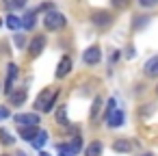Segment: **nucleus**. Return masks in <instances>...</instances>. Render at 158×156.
<instances>
[{"mask_svg": "<svg viewBox=\"0 0 158 156\" xmlns=\"http://www.w3.org/2000/svg\"><path fill=\"white\" fill-rule=\"evenodd\" d=\"M59 93H61L59 89H44L37 95V100H35V108L37 111H44V113H50L54 108L56 100H59Z\"/></svg>", "mask_w": 158, "mask_h": 156, "instance_id": "1", "label": "nucleus"}, {"mask_svg": "<svg viewBox=\"0 0 158 156\" xmlns=\"http://www.w3.org/2000/svg\"><path fill=\"white\" fill-rule=\"evenodd\" d=\"M44 26L48 31H61L65 26V15L59 13V11H54V9H50L46 13V18H44Z\"/></svg>", "mask_w": 158, "mask_h": 156, "instance_id": "2", "label": "nucleus"}, {"mask_svg": "<svg viewBox=\"0 0 158 156\" xmlns=\"http://www.w3.org/2000/svg\"><path fill=\"white\" fill-rule=\"evenodd\" d=\"M91 24H95L98 28H106L113 24V18L108 11H93L91 13Z\"/></svg>", "mask_w": 158, "mask_h": 156, "instance_id": "3", "label": "nucleus"}, {"mask_svg": "<svg viewBox=\"0 0 158 156\" xmlns=\"http://www.w3.org/2000/svg\"><path fill=\"white\" fill-rule=\"evenodd\" d=\"M15 121H18L20 128H24V126H37L39 124V115L37 113H20V115H15Z\"/></svg>", "mask_w": 158, "mask_h": 156, "instance_id": "4", "label": "nucleus"}, {"mask_svg": "<svg viewBox=\"0 0 158 156\" xmlns=\"http://www.w3.org/2000/svg\"><path fill=\"white\" fill-rule=\"evenodd\" d=\"M46 48V35H37L33 41H31V46H28V54L35 59V57H39L41 54V50Z\"/></svg>", "mask_w": 158, "mask_h": 156, "instance_id": "5", "label": "nucleus"}, {"mask_svg": "<svg viewBox=\"0 0 158 156\" xmlns=\"http://www.w3.org/2000/svg\"><path fill=\"white\" fill-rule=\"evenodd\" d=\"M106 126L108 128H119L121 124H123V119H126V115H123V111H119V108H115L113 113H108L106 117Z\"/></svg>", "mask_w": 158, "mask_h": 156, "instance_id": "6", "label": "nucleus"}, {"mask_svg": "<svg viewBox=\"0 0 158 156\" xmlns=\"http://www.w3.org/2000/svg\"><path fill=\"white\" fill-rule=\"evenodd\" d=\"M82 59H85V63H87V65H95V63H100V59H102L100 48H98V46L87 48V50H85V54H82Z\"/></svg>", "mask_w": 158, "mask_h": 156, "instance_id": "7", "label": "nucleus"}, {"mask_svg": "<svg viewBox=\"0 0 158 156\" xmlns=\"http://www.w3.org/2000/svg\"><path fill=\"white\" fill-rule=\"evenodd\" d=\"M69 72H72V59H69V57H63L61 63L56 65V72H54V74H56V78H65Z\"/></svg>", "mask_w": 158, "mask_h": 156, "instance_id": "8", "label": "nucleus"}, {"mask_svg": "<svg viewBox=\"0 0 158 156\" xmlns=\"http://www.w3.org/2000/svg\"><path fill=\"white\" fill-rule=\"evenodd\" d=\"M15 76H18V65H15V63H11V65L7 67V82H5V93H11V91H13V80H15Z\"/></svg>", "mask_w": 158, "mask_h": 156, "instance_id": "9", "label": "nucleus"}, {"mask_svg": "<svg viewBox=\"0 0 158 156\" xmlns=\"http://www.w3.org/2000/svg\"><path fill=\"white\" fill-rule=\"evenodd\" d=\"M35 18H37V11H28L24 18H20V28L31 31V28L35 26Z\"/></svg>", "mask_w": 158, "mask_h": 156, "instance_id": "10", "label": "nucleus"}, {"mask_svg": "<svg viewBox=\"0 0 158 156\" xmlns=\"http://www.w3.org/2000/svg\"><path fill=\"white\" fill-rule=\"evenodd\" d=\"M143 70H145V74H147L149 78L158 76V54H156V57H152V59L145 63V67H143Z\"/></svg>", "mask_w": 158, "mask_h": 156, "instance_id": "11", "label": "nucleus"}, {"mask_svg": "<svg viewBox=\"0 0 158 156\" xmlns=\"http://www.w3.org/2000/svg\"><path fill=\"white\" fill-rule=\"evenodd\" d=\"M113 150H115V152H119V154H126V152H130V150H132V143H130L128 139H115Z\"/></svg>", "mask_w": 158, "mask_h": 156, "instance_id": "12", "label": "nucleus"}, {"mask_svg": "<svg viewBox=\"0 0 158 156\" xmlns=\"http://www.w3.org/2000/svg\"><path fill=\"white\" fill-rule=\"evenodd\" d=\"M9 95H11V104H13V106H22V104L26 102L28 91H26V89H20V91H15V93H9Z\"/></svg>", "mask_w": 158, "mask_h": 156, "instance_id": "13", "label": "nucleus"}, {"mask_svg": "<svg viewBox=\"0 0 158 156\" xmlns=\"http://www.w3.org/2000/svg\"><path fill=\"white\" fill-rule=\"evenodd\" d=\"M37 132H39L37 126H24V128L20 130V137H22L24 141H33V139L37 137Z\"/></svg>", "mask_w": 158, "mask_h": 156, "instance_id": "14", "label": "nucleus"}, {"mask_svg": "<svg viewBox=\"0 0 158 156\" xmlns=\"http://www.w3.org/2000/svg\"><path fill=\"white\" fill-rule=\"evenodd\" d=\"M102 143L100 141H93L91 145H87V150H85V156H102Z\"/></svg>", "mask_w": 158, "mask_h": 156, "instance_id": "15", "label": "nucleus"}, {"mask_svg": "<svg viewBox=\"0 0 158 156\" xmlns=\"http://www.w3.org/2000/svg\"><path fill=\"white\" fill-rule=\"evenodd\" d=\"M46 141H48V132H46V130H39V132H37V137L33 139V145H35L37 150H41V147L46 145Z\"/></svg>", "mask_w": 158, "mask_h": 156, "instance_id": "16", "label": "nucleus"}, {"mask_svg": "<svg viewBox=\"0 0 158 156\" xmlns=\"http://www.w3.org/2000/svg\"><path fill=\"white\" fill-rule=\"evenodd\" d=\"M56 121H59L61 126H67V106H65V104L59 106V111H56Z\"/></svg>", "mask_w": 158, "mask_h": 156, "instance_id": "17", "label": "nucleus"}, {"mask_svg": "<svg viewBox=\"0 0 158 156\" xmlns=\"http://www.w3.org/2000/svg\"><path fill=\"white\" fill-rule=\"evenodd\" d=\"M0 143H2V145H13L15 143V139H13V134L9 132V130H0Z\"/></svg>", "mask_w": 158, "mask_h": 156, "instance_id": "18", "label": "nucleus"}, {"mask_svg": "<svg viewBox=\"0 0 158 156\" xmlns=\"http://www.w3.org/2000/svg\"><path fill=\"white\" fill-rule=\"evenodd\" d=\"M7 26H9L11 31H18V28H20V18H18V15H7Z\"/></svg>", "mask_w": 158, "mask_h": 156, "instance_id": "19", "label": "nucleus"}, {"mask_svg": "<svg viewBox=\"0 0 158 156\" xmlns=\"http://www.w3.org/2000/svg\"><path fill=\"white\" fill-rule=\"evenodd\" d=\"M24 5H26V0H9V2H7L9 9H22Z\"/></svg>", "mask_w": 158, "mask_h": 156, "instance_id": "20", "label": "nucleus"}, {"mask_svg": "<svg viewBox=\"0 0 158 156\" xmlns=\"http://www.w3.org/2000/svg\"><path fill=\"white\" fill-rule=\"evenodd\" d=\"M80 145H82V141H80V137H74V139H72V143H69V147H72V152H74V154H78V150H80Z\"/></svg>", "mask_w": 158, "mask_h": 156, "instance_id": "21", "label": "nucleus"}, {"mask_svg": "<svg viewBox=\"0 0 158 156\" xmlns=\"http://www.w3.org/2000/svg\"><path fill=\"white\" fill-rule=\"evenodd\" d=\"M139 5H141L143 9H152V7L158 5V0H139Z\"/></svg>", "mask_w": 158, "mask_h": 156, "instance_id": "22", "label": "nucleus"}, {"mask_svg": "<svg viewBox=\"0 0 158 156\" xmlns=\"http://www.w3.org/2000/svg\"><path fill=\"white\" fill-rule=\"evenodd\" d=\"M128 2H130V0H110V5L115 9H123V7H128Z\"/></svg>", "mask_w": 158, "mask_h": 156, "instance_id": "23", "label": "nucleus"}, {"mask_svg": "<svg viewBox=\"0 0 158 156\" xmlns=\"http://www.w3.org/2000/svg\"><path fill=\"white\" fill-rule=\"evenodd\" d=\"M100 106H102V98H95V102H93V108H91V117H95V115H98Z\"/></svg>", "mask_w": 158, "mask_h": 156, "instance_id": "24", "label": "nucleus"}, {"mask_svg": "<svg viewBox=\"0 0 158 156\" xmlns=\"http://www.w3.org/2000/svg\"><path fill=\"white\" fill-rule=\"evenodd\" d=\"M13 41H15V46H18V48H24L26 37H24V35H15V37H13Z\"/></svg>", "mask_w": 158, "mask_h": 156, "instance_id": "25", "label": "nucleus"}, {"mask_svg": "<svg viewBox=\"0 0 158 156\" xmlns=\"http://www.w3.org/2000/svg\"><path fill=\"white\" fill-rule=\"evenodd\" d=\"M115 104H117V102H115V100H113V98H110V100H108V104H106V113H104V117H106V115H108V113H113V111H115V108H117V106H115Z\"/></svg>", "mask_w": 158, "mask_h": 156, "instance_id": "26", "label": "nucleus"}, {"mask_svg": "<svg viewBox=\"0 0 158 156\" xmlns=\"http://www.w3.org/2000/svg\"><path fill=\"white\" fill-rule=\"evenodd\" d=\"M147 22H149V20H147V18H145V20H141V15H139V20H136V22H134V28H141V26H145V24H147Z\"/></svg>", "mask_w": 158, "mask_h": 156, "instance_id": "27", "label": "nucleus"}, {"mask_svg": "<svg viewBox=\"0 0 158 156\" xmlns=\"http://www.w3.org/2000/svg\"><path fill=\"white\" fill-rule=\"evenodd\" d=\"M152 113H154V104L147 106V108H141V115H152Z\"/></svg>", "mask_w": 158, "mask_h": 156, "instance_id": "28", "label": "nucleus"}, {"mask_svg": "<svg viewBox=\"0 0 158 156\" xmlns=\"http://www.w3.org/2000/svg\"><path fill=\"white\" fill-rule=\"evenodd\" d=\"M7 117H9V111L7 108H0V121H5Z\"/></svg>", "mask_w": 158, "mask_h": 156, "instance_id": "29", "label": "nucleus"}, {"mask_svg": "<svg viewBox=\"0 0 158 156\" xmlns=\"http://www.w3.org/2000/svg\"><path fill=\"white\" fill-rule=\"evenodd\" d=\"M39 156H50V154H48V152H44V150H41V152H39Z\"/></svg>", "mask_w": 158, "mask_h": 156, "instance_id": "30", "label": "nucleus"}, {"mask_svg": "<svg viewBox=\"0 0 158 156\" xmlns=\"http://www.w3.org/2000/svg\"><path fill=\"white\" fill-rule=\"evenodd\" d=\"M141 156H154V154H149V152H145V154H141Z\"/></svg>", "mask_w": 158, "mask_h": 156, "instance_id": "31", "label": "nucleus"}, {"mask_svg": "<svg viewBox=\"0 0 158 156\" xmlns=\"http://www.w3.org/2000/svg\"><path fill=\"white\" fill-rule=\"evenodd\" d=\"M18 156H28V154H24V152H20V154H18Z\"/></svg>", "mask_w": 158, "mask_h": 156, "instance_id": "32", "label": "nucleus"}, {"mask_svg": "<svg viewBox=\"0 0 158 156\" xmlns=\"http://www.w3.org/2000/svg\"><path fill=\"white\" fill-rule=\"evenodd\" d=\"M156 95H158V87H156Z\"/></svg>", "mask_w": 158, "mask_h": 156, "instance_id": "33", "label": "nucleus"}, {"mask_svg": "<svg viewBox=\"0 0 158 156\" xmlns=\"http://www.w3.org/2000/svg\"><path fill=\"white\" fill-rule=\"evenodd\" d=\"M0 26H2V20H0Z\"/></svg>", "mask_w": 158, "mask_h": 156, "instance_id": "34", "label": "nucleus"}]
</instances>
